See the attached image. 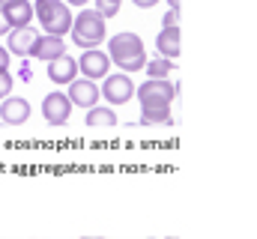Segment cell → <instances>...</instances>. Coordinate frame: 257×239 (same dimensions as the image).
I'll use <instances>...</instances> for the list:
<instances>
[{
  "instance_id": "12",
  "label": "cell",
  "mask_w": 257,
  "mask_h": 239,
  "mask_svg": "<svg viewBox=\"0 0 257 239\" xmlns=\"http://www.w3.org/2000/svg\"><path fill=\"white\" fill-rule=\"evenodd\" d=\"M30 54L36 60H54L66 54V45H63V36H51V33H42V36H36V42H33V48H30Z\"/></svg>"
},
{
  "instance_id": "5",
  "label": "cell",
  "mask_w": 257,
  "mask_h": 239,
  "mask_svg": "<svg viewBox=\"0 0 257 239\" xmlns=\"http://www.w3.org/2000/svg\"><path fill=\"white\" fill-rule=\"evenodd\" d=\"M99 93H102L105 102H111V105H126L128 99L135 96V84H132L128 75L114 72V75H105V84L99 87Z\"/></svg>"
},
{
  "instance_id": "26",
  "label": "cell",
  "mask_w": 257,
  "mask_h": 239,
  "mask_svg": "<svg viewBox=\"0 0 257 239\" xmlns=\"http://www.w3.org/2000/svg\"><path fill=\"white\" fill-rule=\"evenodd\" d=\"M0 3H9V0H0Z\"/></svg>"
},
{
  "instance_id": "13",
  "label": "cell",
  "mask_w": 257,
  "mask_h": 239,
  "mask_svg": "<svg viewBox=\"0 0 257 239\" xmlns=\"http://www.w3.org/2000/svg\"><path fill=\"white\" fill-rule=\"evenodd\" d=\"M9 27H27L33 21V3L30 0H9V3H0Z\"/></svg>"
},
{
  "instance_id": "17",
  "label": "cell",
  "mask_w": 257,
  "mask_h": 239,
  "mask_svg": "<svg viewBox=\"0 0 257 239\" xmlns=\"http://www.w3.org/2000/svg\"><path fill=\"white\" fill-rule=\"evenodd\" d=\"M120 3H123V0H96V12L108 21V18H114V15L120 12Z\"/></svg>"
},
{
  "instance_id": "4",
  "label": "cell",
  "mask_w": 257,
  "mask_h": 239,
  "mask_svg": "<svg viewBox=\"0 0 257 239\" xmlns=\"http://www.w3.org/2000/svg\"><path fill=\"white\" fill-rule=\"evenodd\" d=\"M33 12H36L42 30L51 33V36H66L72 30V18L75 15H72L69 3H63V0H36Z\"/></svg>"
},
{
  "instance_id": "6",
  "label": "cell",
  "mask_w": 257,
  "mask_h": 239,
  "mask_svg": "<svg viewBox=\"0 0 257 239\" xmlns=\"http://www.w3.org/2000/svg\"><path fill=\"white\" fill-rule=\"evenodd\" d=\"M69 102H72V108H93V105H99V99H102V93H99V84L96 81H90V78H75L72 84H69Z\"/></svg>"
},
{
  "instance_id": "7",
  "label": "cell",
  "mask_w": 257,
  "mask_h": 239,
  "mask_svg": "<svg viewBox=\"0 0 257 239\" xmlns=\"http://www.w3.org/2000/svg\"><path fill=\"white\" fill-rule=\"evenodd\" d=\"M69 114H72V102H69L66 93L54 90V93H48V96L42 99V117L48 120L51 126H63V123H69Z\"/></svg>"
},
{
  "instance_id": "10",
  "label": "cell",
  "mask_w": 257,
  "mask_h": 239,
  "mask_svg": "<svg viewBox=\"0 0 257 239\" xmlns=\"http://www.w3.org/2000/svg\"><path fill=\"white\" fill-rule=\"evenodd\" d=\"M48 78L60 87V84H72L78 78V60L69 57V54H60V57L48 60Z\"/></svg>"
},
{
  "instance_id": "9",
  "label": "cell",
  "mask_w": 257,
  "mask_h": 239,
  "mask_svg": "<svg viewBox=\"0 0 257 239\" xmlns=\"http://www.w3.org/2000/svg\"><path fill=\"white\" fill-rule=\"evenodd\" d=\"M0 120L9 126H21L24 120H30V102L21 96H6L0 102Z\"/></svg>"
},
{
  "instance_id": "16",
  "label": "cell",
  "mask_w": 257,
  "mask_h": 239,
  "mask_svg": "<svg viewBox=\"0 0 257 239\" xmlns=\"http://www.w3.org/2000/svg\"><path fill=\"white\" fill-rule=\"evenodd\" d=\"M147 75L150 78H168L171 72H177V63L174 60H165V57H156V60H147Z\"/></svg>"
},
{
  "instance_id": "23",
  "label": "cell",
  "mask_w": 257,
  "mask_h": 239,
  "mask_svg": "<svg viewBox=\"0 0 257 239\" xmlns=\"http://www.w3.org/2000/svg\"><path fill=\"white\" fill-rule=\"evenodd\" d=\"M63 3H72V6H81V9H84V6H87L90 0H63Z\"/></svg>"
},
{
  "instance_id": "21",
  "label": "cell",
  "mask_w": 257,
  "mask_h": 239,
  "mask_svg": "<svg viewBox=\"0 0 257 239\" xmlns=\"http://www.w3.org/2000/svg\"><path fill=\"white\" fill-rule=\"evenodd\" d=\"M12 27H9V21H6V15H3V9H0V36H6Z\"/></svg>"
},
{
  "instance_id": "8",
  "label": "cell",
  "mask_w": 257,
  "mask_h": 239,
  "mask_svg": "<svg viewBox=\"0 0 257 239\" xmlns=\"http://www.w3.org/2000/svg\"><path fill=\"white\" fill-rule=\"evenodd\" d=\"M78 69L84 72V78L99 81V78H105V72H111V57H108L105 51H99V48H87V51L81 54Z\"/></svg>"
},
{
  "instance_id": "19",
  "label": "cell",
  "mask_w": 257,
  "mask_h": 239,
  "mask_svg": "<svg viewBox=\"0 0 257 239\" xmlns=\"http://www.w3.org/2000/svg\"><path fill=\"white\" fill-rule=\"evenodd\" d=\"M162 24L165 27H180V9H168L165 18H162Z\"/></svg>"
},
{
  "instance_id": "14",
  "label": "cell",
  "mask_w": 257,
  "mask_h": 239,
  "mask_svg": "<svg viewBox=\"0 0 257 239\" xmlns=\"http://www.w3.org/2000/svg\"><path fill=\"white\" fill-rule=\"evenodd\" d=\"M156 51L165 60L180 57V27H162V33L156 36Z\"/></svg>"
},
{
  "instance_id": "1",
  "label": "cell",
  "mask_w": 257,
  "mask_h": 239,
  "mask_svg": "<svg viewBox=\"0 0 257 239\" xmlns=\"http://www.w3.org/2000/svg\"><path fill=\"white\" fill-rule=\"evenodd\" d=\"M177 90L168 78H150L141 87H135V96L141 99V123L156 126V123H174L171 105L177 99Z\"/></svg>"
},
{
  "instance_id": "2",
  "label": "cell",
  "mask_w": 257,
  "mask_h": 239,
  "mask_svg": "<svg viewBox=\"0 0 257 239\" xmlns=\"http://www.w3.org/2000/svg\"><path fill=\"white\" fill-rule=\"evenodd\" d=\"M108 57L120 66V72H141L147 66V48L138 33H117L108 39Z\"/></svg>"
},
{
  "instance_id": "25",
  "label": "cell",
  "mask_w": 257,
  "mask_h": 239,
  "mask_svg": "<svg viewBox=\"0 0 257 239\" xmlns=\"http://www.w3.org/2000/svg\"><path fill=\"white\" fill-rule=\"evenodd\" d=\"M81 239H105V236H81Z\"/></svg>"
},
{
  "instance_id": "27",
  "label": "cell",
  "mask_w": 257,
  "mask_h": 239,
  "mask_svg": "<svg viewBox=\"0 0 257 239\" xmlns=\"http://www.w3.org/2000/svg\"><path fill=\"white\" fill-rule=\"evenodd\" d=\"M168 239H177V236H168Z\"/></svg>"
},
{
  "instance_id": "20",
  "label": "cell",
  "mask_w": 257,
  "mask_h": 239,
  "mask_svg": "<svg viewBox=\"0 0 257 239\" xmlns=\"http://www.w3.org/2000/svg\"><path fill=\"white\" fill-rule=\"evenodd\" d=\"M0 72H9V51L0 45Z\"/></svg>"
},
{
  "instance_id": "3",
  "label": "cell",
  "mask_w": 257,
  "mask_h": 239,
  "mask_svg": "<svg viewBox=\"0 0 257 239\" xmlns=\"http://www.w3.org/2000/svg\"><path fill=\"white\" fill-rule=\"evenodd\" d=\"M72 42L78 48H99L105 42V33H108V24L105 18L96 12V9H81L75 18H72Z\"/></svg>"
},
{
  "instance_id": "24",
  "label": "cell",
  "mask_w": 257,
  "mask_h": 239,
  "mask_svg": "<svg viewBox=\"0 0 257 239\" xmlns=\"http://www.w3.org/2000/svg\"><path fill=\"white\" fill-rule=\"evenodd\" d=\"M165 3H168L171 9H180V0H165Z\"/></svg>"
},
{
  "instance_id": "15",
  "label": "cell",
  "mask_w": 257,
  "mask_h": 239,
  "mask_svg": "<svg viewBox=\"0 0 257 239\" xmlns=\"http://www.w3.org/2000/svg\"><path fill=\"white\" fill-rule=\"evenodd\" d=\"M87 126H117V114L111 108H102V105H93L87 111Z\"/></svg>"
},
{
  "instance_id": "18",
  "label": "cell",
  "mask_w": 257,
  "mask_h": 239,
  "mask_svg": "<svg viewBox=\"0 0 257 239\" xmlns=\"http://www.w3.org/2000/svg\"><path fill=\"white\" fill-rule=\"evenodd\" d=\"M12 93V75L9 72H0V99H6Z\"/></svg>"
},
{
  "instance_id": "11",
  "label": "cell",
  "mask_w": 257,
  "mask_h": 239,
  "mask_svg": "<svg viewBox=\"0 0 257 239\" xmlns=\"http://www.w3.org/2000/svg\"><path fill=\"white\" fill-rule=\"evenodd\" d=\"M9 45H3V48H9V54H18V57H30V48H33V42H36V30L27 24V27H12L9 33Z\"/></svg>"
},
{
  "instance_id": "22",
  "label": "cell",
  "mask_w": 257,
  "mask_h": 239,
  "mask_svg": "<svg viewBox=\"0 0 257 239\" xmlns=\"http://www.w3.org/2000/svg\"><path fill=\"white\" fill-rule=\"evenodd\" d=\"M132 3H135L138 9H153V6H156L159 0H132Z\"/></svg>"
}]
</instances>
